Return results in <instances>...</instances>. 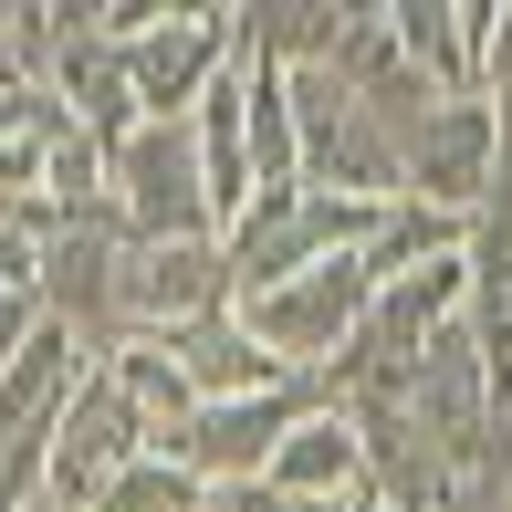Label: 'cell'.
<instances>
[{
  "instance_id": "6da1fadb",
  "label": "cell",
  "mask_w": 512,
  "mask_h": 512,
  "mask_svg": "<svg viewBox=\"0 0 512 512\" xmlns=\"http://www.w3.org/2000/svg\"><path fill=\"white\" fill-rule=\"evenodd\" d=\"M366 230H377V209H366V199H324V189H262V199L241 209V220L220 230L230 304H251V293L293 283V272H314V262H345V251H366Z\"/></svg>"
},
{
  "instance_id": "4fadbf2b",
  "label": "cell",
  "mask_w": 512,
  "mask_h": 512,
  "mask_svg": "<svg viewBox=\"0 0 512 512\" xmlns=\"http://www.w3.org/2000/svg\"><path fill=\"white\" fill-rule=\"evenodd\" d=\"M105 377L126 387V408H136V429H147V450H157V439H178V429H189V408H199V398H189V377L168 366V345H157V335H136L126 356L105 366Z\"/></svg>"
},
{
  "instance_id": "7c38bea8",
  "label": "cell",
  "mask_w": 512,
  "mask_h": 512,
  "mask_svg": "<svg viewBox=\"0 0 512 512\" xmlns=\"http://www.w3.org/2000/svg\"><path fill=\"white\" fill-rule=\"evenodd\" d=\"M460 230H471V220H439V209H418V199H387L356 262H366V283H408L418 262H450V251H460Z\"/></svg>"
},
{
  "instance_id": "277c9868",
  "label": "cell",
  "mask_w": 512,
  "mask_h": 512,
  "mask_svg": "<svg viewBox=\"0 0 512 512\" xmlns=\"http://www.w3.org/2000/svg\"><path fill=\"white\" fill-rule=\"evenodd\" d=\"M314 408H324V398H314V377H304V387H272V398L189 408V429L157 439V460H178L199 492H241V481H262V471H272V450H283V439L304 429Z\"/></svg>"
},
{
  "instance_id": "5bb4252c",
  "label": "cell",
  "mask_w": 512,
  "mask_h": 512,
  "mask_svg": "<svg viewBox=\"0 0 512 512\" xmlns=\"http://www.w3.org/2000/svg\"><path fill=\"white\" fill-rule=\"evenodd\" d=\"M199 502H209V492L178 471V460H157V450H136L126 471L95 492V512H199Z\"/></svg>"
},
{
  "instance_id": "ba28073f",
  "label": "cell",
  "mask_w": 512,
  "mask_h": 512,
  "mask_svg": "<svg viewBox=\"0 0 512 512\" xmlns=\"http://www.w3.org/2000/svg\"><path fill=\"white\" fill-rule=\"evenodd\" d=\"M387 32H398L408 74L439 105L481 95V42H492V0H387Z\"/></svg>"
},
{
  "instance_id": "30bf717a",
  "label": "cell",
  "mask_w": 512,
  "mask_h": 512,
  "mask_svg": "<svg viewBox=\"0 0 512 512\" xmlns=\"http://www.w3.org/2000/svg\"><path fill=\"white\" fill-rule=\"evenodd\" d=\"M168 345V366L189 377V398L199 408H220V398H272V387H304V377H283V366L262 356V345L241 335V314H199V324H178V335H157Z\"/></svg>"
},
{
  "instance_id": "52a82bcc",
  "label": "cell",
  "mask_w": 512,
  "mask_h": 512,
  "mask_svg": "<svg viewBox=\"0 0 512 512\" xmlns=\"http://www.w3.org/2000/svg\"><path fill=\"white\" fill-rule=\"evenodd\" d=\"M136 450H147V429H136L126 387L95 366V377L74 387V408H63V429H53V460H42V502H53V512H95V492L126 471Z\"/></svg>"
},
{
  "instance_id": "9c48e42d",
  "label": "cell",
  "mask_w": 512,
  "mask_h": 512,
  "mask_svg": "<svg viewBox=\"0 0 512 512\" xmlns=\"http://www.w3.org/2000/svg\"><path fill=\"white\" fill-rule=\"evenodd\" d=\"M199 314H230L220 241H136V335H178Z\"/></svg>"
},
{
  "instance_id": "e0dca14e",
  "label": "cell",
  "mask_w": 512,
  "mask_h": 512,
  "mask_svg": "<svg viewBox=\"0 0 512 512\" xmlns=\"http://www.w3.org/2000/svg\"><path fill=\"white\" fill-rule=\"evenodd\" d=\"M502 471H512V418H502Z\"/></svg>"
},
{
  "instance_id": "9a60e30c",
  "label": "cell",
  "mask_w": 512,
  "mask_h": 512,
  "mask_svg": "<svg viewBox=\"0 0 512 512\" xmlns=\"http://www.w3.org/2000/svg\"><path fill=\"white\" fill-rule=\"evenodd\" d=\"M63 230V209H0V293L42 283V241Z\"/></svg>"
},
{
  "instance_id": "3957f363",
  "label": "cell",
  "mask_w": 512,
  "mask_h": 512,
  "mask_svg": "<svg viewBox=\"0 0 512 512\" xmlns=\"http://www.w3.org/2000/svg\"><path fill=\"white\" fill-rule=\"evenodd\" d=\"M105 209L136 230V241H220L189 126H136L126 147H105Z\"/></svg>"
},
{
  "instance_id": "2e32d148",
  "label": "cell",
  "mask_w": 512,
  "mask_h": 512,
  "mask_svg": "<svg viewBox=\"0 0 512 512\" xmlns=\"http://www.w3.org/2000/svg\"><path fill=\"white\" fill-rule=\"evenodd\" d=\"M439 512H512V471H502V460H492V471H460Z\"/></svg>"
},
{
  "instance_id": "5b68a950",
  "label": "cell",
  "mask_w": 512,
  "mask_h": 512,
  "mask_svg": "<svg viewBox=\"0 0 512 512\" xmlns=\"http://www.w3.org/2000/svg\"><path fill=\"white\" fill-rule=\"evenodd\" d=\"M115 53L147 126H189V105L230 74V11H147V32H126Z\"/></svg>"
},
{
  "instance_id": "8fae6325",
  "label": "cell",
  "mask_w": 512,
  "mask_h": 512,
  "mask_svg": "<svg viewBox=\"0 0 512 512\" xmlns=\"http://www.w3.org/2000/svg\"><path fill=\"white\" fill-rule=\"evenodd\" d=\"M272 492H293V502H335V512H356L366 502V460H356V429H345V408H314L304 429L272 450Z\"/></svg>"
},
{
  "instance_id": "ac0fdd59",
  "label": "cell",
  "mask_w": 512,
  "mask_h": 512,
  "mask_svg": "<svg viewBox=\"0 0 512 512\" xmlns=\"http://www.w3.org/2000/svg\"><path fill=\"white\" fill-rule=\"evenodd\" d=\"M356 512H377V502H356Z\"/></svg>"
},
{
  "instance_id": "d6986e66",
  "label": "cell",
  "mask_w": 512,
  "mask_h": 512,
  "mask_svg": "<svg viewBox=\"0 0 512 512\" xmlns=\"http://www.w3.org/2000/svg\"><path fill=\"white\" fill-rule=\"evenodd\" d=\"M32 512H42V502H32Z\"/></svg>"
},
{
  "instance_id": "7a4b0ae2",
  "label": "cell",
  "mask_w": 512,
  "mask_h": 512,
  "mask_svg": "<svg viewBox=\"0 0 512 512\" xmlns=\"http://www.w3.org/2000/svg\"><path fill=\"white\" fill-rule=\"evenodd\" d=\"M366 304H377V283H366V262L345 251V262H314V272H293V283L251 293V304H230V314H241V335L262 345L283 377H324V366L345 356V335H356Z\"/></svg>"
},
{
  "instance_id": "8992f818",
  "label": "cell",
  "mask_w": 512,
  "mask_h": 512,
  "mask_svg": "<svg viewBox=\"0 0 512 512\" xmlns=\"http://www.w3.org/2000/svg\"><path fill=\"white\" fill-rule=\"evenodd\" d=\"M492 189H502V126H492V105H481V95L429 105V126L408 136V189L398 199L439 209V220H471Z\"/></svg>"
}]
</instances>
